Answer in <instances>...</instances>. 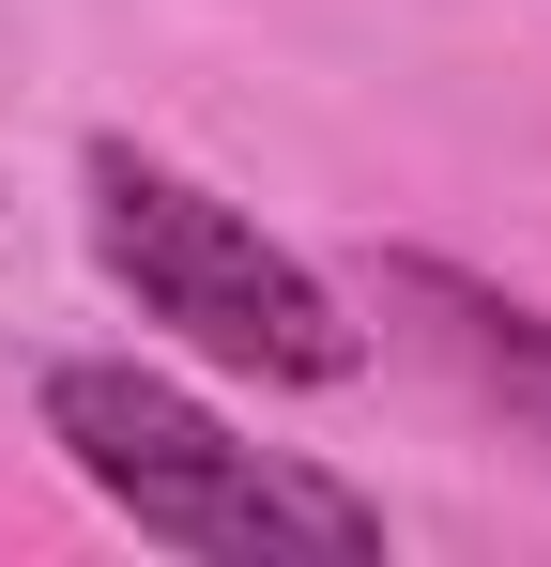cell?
<instances>
[{"instance_id":"6da1fadb","label":"cell","mask_w":551,"mask_h":567,"mask_svg":"<svg viewBox=\"0 0 551 567\" xmlns=\"http://www.w3.org/2000/svg\"><path fill=\"white\" fill-rule=\"evenodd\" d=\"M46 445H62L138 537H169V553H383V506H367V491L230 445L184 383L107 369V353L46 369Z\"/></svg>"},{"instance_id":"7a4b0ae2","label":"cell","mask_w":551,"mask_h":567,"mask_svg":"<svg viewBox=\"0 0 551 567\" xmlns=\"http://www.w3.org/2000/svg\"><path fill=\"white\" fill-rule=\"evenodd\" d=\"M92 261L138 291V322H169V338H199V353H230L261 383H337L353 369L337 291L306 277L291 246H261L215 185H184L154 154H123V138L92 154Z\"/></svg>"},{"instance_id":"3957f363","label":"cell","mask_w":551,"mask_h":567,"mask_svg":"<svg viewBox=\"0 0 551 567\" xmlns=\"http://www.w3.org/2000/svg\"><path fill=\"white\" fill-rule=\"evenodd\" d=\"M383 307H398V322H429V353H445L475 399H506V414L551 445V307L459 277V261H429V246H398V261H383Z\"/></svg>"}]
</instances>
